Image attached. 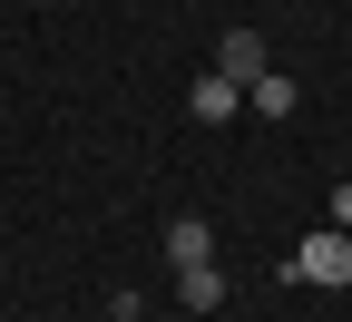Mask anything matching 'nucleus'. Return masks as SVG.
Listing matches in <instances>:
<instances>
[{
  "label": "nucleus",
  "instance_id": "obj_1",
  "mask_svg": "<svg viewBox=\"0 0 352 322\" xmlns=\"http://www.w3.org/2000/svg\"><path fill=\"white\" fill-rule=\"evenodd\" d=\"M284 273H294V284H333V293H342V284H352V235H342V225H323V235H303Z\"/></svg>",
  "mask_w": 352,
  "mask_h": 322
},
{
  "label": "nucleus",
  "instance_id": "obj_2",
  "mask_svg": "<svg viewBox=\"0 0 352 322\" xmlns=\"http://www.w3.org/2000/svg\"><path fill=\"white\" fill-rule=\"evenodd\" d=\"M186 108H196V127H226V117L245 108V88H235V78H215V69H206V78L186 88Z\"/></svg>",
  "mask_w": 352,
  "mask_h": 322
},
{
  "label": "nucleus",
  "instance_id": "obj_3",
  "mask_svg": "<svg viewBox=\"0 0 352 322\" xmlns=\"http://www.w3.org/2000/svg\"><path fill=\"white\" fill-rule=\"evenodd\" d=\"M215 78L254 88V78H264V39H254V30H226V49H215Z\"/></svg>",
  "mask_w": 352,
  "mask_h": 322
},
{
  "label": "nucleus",
  "instance_id": "obj_4",
  "mask_svg": "<svg viewBox=\"0 0 352 322\" xmlns=\"http://www.w3.org/2000/svg\"><path fill=\"white\" fill-rule=\"evenodd\" d=\"M176 303H186V312H215V303H226V273H215V264H186V273H176Z\"/></svg>",
  "mask_w": 352,
  "mask_h": 322
},
{
  "label": "nucleus",
  "instance_id": "obj_5",
  "mask_svg": "<svg viewBox=\"0 0 352 322\" xmlns=\"http://www.w3.org/2000/svg\"><path fill=\"white\" fill-rule=\"evenodd\" d=\"M166 254H176V273H186V264H215V235H206L196 215H176L166 225Z\"/></svg>",
  "mask_w": 352,
  "mask_h": 322
},
{
  "label": "nucleus",
  "instance_id": "obj_6",
  "mask_svg": "<svg viewBox=\"0 0 352 322\" xmlns=\"http://www.w3.org/2000/svg\"><path fill=\"white\" fill-rule=\"evenodd\" d=\"M245 98H254V117H294V78H274V69H264Z\"/></svg>",
  "mask_w": 352,
  "mask_h": 322
},
{
  "label": "nucleus",
  "instance_id": "obj_7",
  "mask_svg": "<svg viewBox=\"0 0 352 322\" xmlns=\"http://www.w3.org/2000/svg\"><path fill=\"white\" fill-rule=\"evenodd\" d=\"M333 225H342V235H352V186H333Z\"/></svg>",
  "mask_w": 352,
  "mask_h": 322
},
{
  "label": "nucleus",
  "instance_id": "obj_8",
  "mask_svg": "<svg viewBox=\"0 0 352 322\" xmlns=\"http://www.w3.org/2000/svg\"><path fill=\"white\" fill-rule=\"evenodd\" d=\"M108 322H138V293H118V312H108Z\"/></svg>",
  "mask_w": 352,
  "mask_h": 322
}]
</instances>
